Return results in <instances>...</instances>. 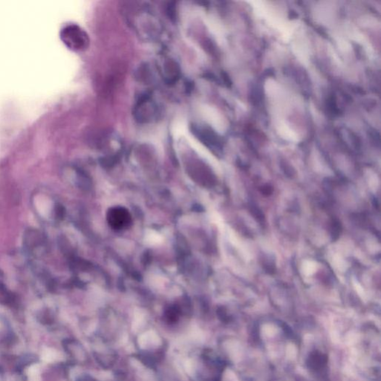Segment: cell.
Instances as JSON below:
<instances>
[{
  "instance_id": "cell-1",
  "label": "cell",
  "mask_w": 381,
  "mask_h": 381,
  "mask_svg": "<svg viewBox=\"0 0 381 381\" xmlns=\"http://www.w3.org/2000/svg\"><path fill=\"white\" fill-rule=\"evenodd\" d=\"M61 38L64 44L75 51L84 49L87 46L86 34L75 25H69L61 30Z\"/></svg>"
},
{
  "instance_id": "cell-2",
  "label": "cell",
  "mask_w": 381,
  "mask_h": 381,
  "mask_svg": "<svg viewBox=\"0 0 381 381\" xmlns=\"http://www.w3.org/2000/svg\"><path fill=\"white\" fill-rule=\"evenodd\" d=\"M46 241L43 234L35 229H29L24 236V243L30 251H37L46 248Z\"/></svg>"
},
{
  "instance_id": "cell-3",
  "label": "cell",
  "mask_w": 381,
  "mask_h": 381,
  "mask_svg": "<svg viewBox=\"0 0 381 381\" xmlns=\"http://www.w3.org/2000/svg\"><path fill=\"white\" fill-rule=\"evenodd\" d=\"M108 220H109L110 224L114 228L120 229L130 223V217L129 213L125 209L118 208V209H111L109 211Z\"/></svg>"
},
{
  "instance_id": "cell-4",
  "label": "cell",
  "mask_w": 381,
  "mask_h": 381,
  "mask_svg": "<svg viewBox=\"0 0 381 381\" xmlns=\"http://www.w3.org/2000/svg\"><path fill=\"white\" fill-rule=\"evenodd\" d=\"M327 356L317 351L311 353L308 361V364L310 369L314 371H319L324 369L327 365Z\"/></svg>"
},
{
  "instance_id": "cell-5",
  "label": "cell",
  "mask_w": 381,
  "mask_h": 381,
  "mask_svg": "<svg viewBox=\"0 0 381 381\" xmlns=\"http://www.w3.org/2000/svg\"><path fill=\"white\" fill-rule=\"evenodd\" d=\"M11 336V328L7 321L0 316V342L9 340Z\"/></svg>"
},
{
  "instance_id": "cell-6",
  "label": "cell",
  "mask_w": 381,
  "mask_h": 381,
  "mask_svg": "<svg viewBox=\"0 0 381 381\" xmlns=\"http://www.w3.org/2000/svg\"><path fill=\"white\" fill-rule=\"evenodd\" d=\"M332 236H333L334 240H336L339 237V235L340 234V231H341V225L340 223H339L337 220H334L332 222Z\"/></svg>"
},
{
  "instance_id": "cell-7",
  "label": "cell",
  "mask_w": 381,
  "mask_h": 381,
  "mask_svg": "<svg viewBox=\"0 0 381 381\" xmlns=\"http://www.w3.org/2000/svg\"><path fill=\"white\" fill-rule=\"evenodd\" d=\"M55 215L57 219L62 220L64 219V215H65V209H64V206L60 203H57L55 207Z\"/></svg>"
},
{
  "instance_id": "cell-8",
  "label": "cell",
  "mask_w": 381,
  "mask_h": 381,
  "mask_svg": "<svg viewBox=\"0 0 381 381\" xmlns=\"http://www.w3.org/2000/svg\"><path fill=\"white\" fill-rule=\"evenodd\" d=\"M250 211H251L252 214L254 216L256 219H257L258 221L262 222L264 220V215H263L262 212L260 211L258 208L255 207V206H251L250 208Z\"/></svg>"
},
{
  "instance_id": "cell-9",
  "label": "cell",
  "mask_w": 381,
  "mask_h": 381,
  "mask_svg": "<svg viewBox=\"0 0 381 381\" xmlns=\"http://www.w3.org/2000/svg\"><path fill=\"white\" fill-rule=\"evenodd\" d=\"M261 193H263V195H266V196L270 195L273 193L272 187L269 186V185L263 186L262 188H261Z\"/></svg>"
},
{
  "instance_id": "cell-10",
  "label": "cell",
  "mask_w": 381,
  "mask_h": 381,
  "mask_svg": "<svg viewBox=\"0 0 381 381\" xmlns=\"http://www.w3.org/2000/svg\"><path fill=\"white\" fill-rule=\"evenodd\" d=\"M80 381H91V380H89V378H87V377H85V378L80 379Z\"/></svg>"
}]
</instances>
